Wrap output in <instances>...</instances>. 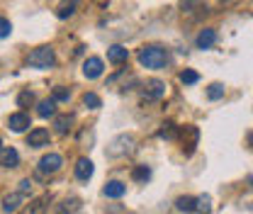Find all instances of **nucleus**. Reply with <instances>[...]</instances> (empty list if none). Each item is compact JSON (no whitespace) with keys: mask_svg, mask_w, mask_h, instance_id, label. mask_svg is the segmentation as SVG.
<instances>
[{"mask_svg":"<svg viewBox=\"0 0 253 214\" xmlns=\"http://www.w3.org/2000/svg\"><path fill=\"white\" fill-rule=\"evenodd\" d=\"M139 63L146 66V68H163V66L168 63V51H166L163 46H156V44L144 46V49L139 51Z\"/></svg>","mask_w":253,"mask_h":214,"instance_id":"nucleus-1","label":"nucleus"},{"mask_svg":"<svg viewBox=\"0 0 253 214\" xmlns=\"http://www.w3.org/2000/svg\"><path fill=\"white\" fill-rule=\"evenodd\" d=\"M27 63L32 68H51L56 63V54H54L51 46H39L27 56Z\"/></svg>","mask_w":253,"mask_h":214,"instance_id":"nucleus-2","label":"nucleus"},{"mask_svg":"<svg viewBox=\"0 0 253 214\" xmlns=\"http://www.w3.org/2000/svg\"><path fill=\"white\" fill-rule=\"evenodd\" d=\"M61 166H63V158L59 156V153H46V156H42L39 163H37V175H39V178L54 175Z\"/></svg>","mask_w":253,"mask_h":214,"instance_id":"nucleus-3","label":"nucleus"},{"mask_svg":"<svg viewBox=\"0 0 253 214\" xmlns=\"http://www.w3.org/2000/svg\"><path fill=\"white\" fill-rule=\"evenodd\" d=\"M180 136H183V151H185V156H192V151H195V146H197V139H200V131H197V127H192V124H188L183 131H180Z\"/></svg>","mask_w":253,"mask_h":214,"instance_id":"nucleus-4","label":"nucleus"},{"mask_svg":"<svg viewBox=\"0 0 253 214\" xmlns=\"http://www.w3.org/2000/svg\"><path fill=\"white\" fill-rule=\"evenodd\" d=\"M7 127H10L15 134H22V131H27V129L32 127L30 115H25V112H15V115H10V117H7Z\"/></svg>","mask_w":253,"mask_h":214,"instance_id":"nucleus-5","label":"nucleus"},{"mask_svg":"<svg viewBox=\"0 0 253 214\" xmlns=\"http://www.w3.org/2000/svg\"><path fill=\"white\" fill-rule=\"evenodd\" d=\"M163 95H166V83L163 81H158V78L146 81V86H144V100H161Z\"/></svg>","mask_w":253,"mask_h":214,"instance_id":"nucleus-6","label":"nucleus"},{"mask_svg":"<svg viewBox=\"0 0 253 214\" xmlns=\"http://www.w3.org/2000/svg\"><path fill=\"white\" fill-rule=\"evenodd\" d=\"M93 173H95V166H93V161L90 158H78L76 161V178L78 180H83V183H88L90 178H93Z\"/></svg>","mask_w":253,"mask_h":214,"instance_id":"nucleus-7","label":"nucleus"},{"mask_svg":"<svg viewBox=\"0 0 253 214\" xmlns=\"http://www.w3.org/2000/svg\"><path fill=\"white\" fill-rule=\"evenodd\" d=\"M46 144H49V129H44V127L32 129L30 136H27V146H32V149H39V146H46Z\"/></svg>","mask_w":253,"mask_h":214,"instance_id":"nucleus-8","label":"nucleus"},{"mask_svg":"<svg viewBox=\"0 0 253 214\" xmlns=\"http://www.w3.org/2000/svg\"><path fill=\"white\" fill-rule=\"evenodd\" d=\"M102 71H105V63H102V59H97V56H93V59H88V61L83 63V73H85V78H100L102 76Z\"/></svg>","mask_w":253,"mask_h":214,"instance_id":"nucleus-9","label":"nucleus"},{"mask_svg":"<svg viewBox=\"0 0 253 214\" xmlns=\"http://www.w3.org/2000/svg\"><path fill=\"white\" fill-rule=\"evenodd\" d=\"M131 146H134V139H131V136H120V139L112 141V146L107 149V153H110V156H122V153L131 151Z\"/></svg>","mask_w":253,"mask_h":214,"instance_id":"nucleus-10","label":"nucleus"},{"mask_svg":"<svg viewBox=\"0 0 253 214\" xmlns=\"http://www.w3.org/2000/svg\"><path fill=\"white\" fill-rule=\"evenodd\" d=\"M214 42H217V32L210 30V27H205V30L197 34V39H195L197 49H212V46H214Z\"/></svg>","mask_w":253,"mask_h":214,"instance_id":"nucleus-11","label":"nucleus"},{"mask_svg":"<svg viewBox=\"0 0 253 214\" xmlns=\"http://www.w3.org/2000/svg\"><path fill=\"white\" fill-rule=\"evenodd\" d=\"M17 163H20V153L15 151L12 146L0 149V166H5V168H17Z\"/></svg>","mask_w":253,"mask_h":214,"instance_id":"nucleus-12","label":"nucleus"},{"mask_svg":"<svg viewBox=\"0 0 253 214\" xmlns=\"http://www.w3.org/2000/svg\"><path fill=\"white\" fill-rule=\"evenodd\" d=\"M49 202H51V195H42V197L32 200V205L25 210V214H44L46 207H49Z\"/></svg>","mask_w":253,"mask_h":214,"instance_id":"nucleus-13","label":"nucleus"},{"mask_svg":"<svg viewBox=\"0 0 253 214\" xmlns=\"http://www.w3.org/2000/svg\"><path fill=\"white\" fill-rule=\"evenodd\" d=\"M22 200H25V195L22 192H12V195H7L5 200H2V210L7 214L17 212L20 210V205H22Z\"/></svg>","mask_w":253,"mask_h":214,"instance_id":"nucleus-14","label":"nucleus"},{"mask_svg":"<svg viewBox=\"0 0 253 214\" xmlns=\"http://www.w3.org/2000/svg\"><path fill=\"white\" fill-rule=\"evenodd\" d=\"M126 59H129V51H126L125 46L115 44V46H110V49H107V61L110 63H125Z\"/></svg>","mask_w":253,"mask_h":214,"instance_id":"nucleus-15","label":"nucleus"},{"mask_svg":"<svg viewBox=\"0 0 253 214\" xmlns=\"http://www.w3.org/2000/svg\"><path fill=\"white\" fill-rule=\"evenodd\" d=\"M105 197H112V200H120L122 195L126 192V187H125V183H120V180H110V183L105 185Z\"/></svg>","mask_w":253,"mask_h":214,"instance_id":"nucleus-16","label":"nucleus"},{"mask_svg":"<svg viewBox=\"0 0 253 214\" xmlns=\"http://www.w3.org/2000/svg\"><path fill=\"white\" fill-rule=\"evenodd\" d=\"M37 115L39 117H54L56 115V100L54 97H46L37 105Z\"/></svg>","mask_w":253,"mask_h":214,"instance_id":"nucleus-17","label":"nucleus"},{"mask_svg":"<svg viewBox=\"0 0 253 214\" xmlns=\"http://www.w3.org/2000/svg\"><path fill=\"white\" fill-rule=\"evenodd\" d=\"M192 212H197V214H210L212 212V200H210V195H200V197H195V207H192Z\"/></svg>","mask_w":253,"mask_h":214,"instance_id":"nucleus-18","label":"nucleus"},{"mask_svg":"<svg viewBox=\"0 0 253 214\" xmlns=\"http://www.w3.org/2000/svg\"><path fill=\"white\" fill-rule=\"evenodd\" d=\"M76 7H78V0H66L61 7L56 10V17H61V20H66V17H71L73 12H76Z\"/></svg>","mask_w":253,"mask_h":214,"instance_id":"nucleus-19","label":"nucleus"},{"mask_svg":"<svg viewBox=\"0 0 253 214\" xmlns=\"http://www.w3.org/2000/svg\"><path fill=\"white\" fill-rule=\"evenodd\" d=\"M131 178H134L136 183H146V180L151 178V168H149V166H136V168L131 171Z\"/></svg>","mask_w":253,"mask_h":214,"instance_id":"nucleus-20","label":"nucleus"},{"mask_svg":"<svg viewBox=\"0 0 253 214\" xmlns=\"http://www.w3.org/2000/svg\"><path fill=\"white\" fill-rule=\"evenodd\" d=\"M71 124H73V117H71V115H61V117L54 120V129H56L59 134H66V131L71 129Z\"/></svg>","mask_w":253,"mask_h":214,"instance_id":"nucleus-21","label":"nucleus"},{"mask_svg":"<svg viewBox=\"0 0 253 214\" xmlns=\"http://www.w3.org/2000/svg\"><path fill=\"white\" fill-rule=\"evenodd\" d=\"M81 207V200H76V197H71V200H63L61 205H59V214H73L76 210Z\"/></svg>","mask_w":253,"mask_h":214,"instance_id":"nucleus-22","label":"nucleus"},{"mask_svg":"<svg viewBox=\"0 0 253 214\" xmlns=\"http://www.w3.org/2000/svg\"><path fill=\"white\" fill-rule=\"evenodd\" d=\"M158 136H161V139H175V136H178V127H175L173 122H166L163 127H161Z\"/></svg>","mask_w":253,"mask_h":214,"instance_id":"nucleus-23","label":"nucleus"},{"mask_svg":"<svg viewBox=\"0 0 253 214\" xmlns=\"http://www.w3.org/2000/svg\"><path fill=\"white\" fill-rule=\"evenodd\" d=\"M175 207H178L180 212H192V207H195V197H188V195L178 197V200H175Z\"/></svg>","mask_w":253,"mask_h":214,"instance_id":"nucleus-24","label":"nucleus"},{"mask_svg":"<svg viewBox=\"0 0 253 214\" xmlns=\"http://www.w3.org/2000/svg\"><path fill=\"white\" fill-rule=\"evenodd\" d=\"M83 105L90 107V110H100V107H102V100H100L95 92H85V95H83Z\"/></svg>","mask_w":253,"mask_h":214,"instance_id":"nucleus-25","label":"nucleus"},{"mask_svg":"<svg viewBox=\"0 0 253 214\" xmlns=\"http://www.w3.org/2000/svg\"><path fill=\"white\" fill-rule=\"evenodd\" d=\"M224 92H226V88H224L221 83H212V86L207 88V97H210V100H221Z\"/></svg>","mask_w":253,"mask_h":214,"instance_id":"nucleus-26","label":"nucleus"},{"mask_svg":"<svg viewBox=\"0 0 253 214\" xmlns=\"http://www.w3.org/2000/svg\"><path fill=\"white\" fill-rule=\"evenodd\" d=\"M180 81H183L185 86H192V83H197V81H200V73H197V71H190V68H185V71L180 73Z\"/></svg>","mask_w":253,"mask_h":214,"instance_id":"nucleus-27","label":"nucleus"},{"mask_svg":"<svg viewBox=\"0 0 253 214\" xmlns=\"http://www.w3.org/2000/svg\"><path fill=\"white\" fill-rule=\"evenodd\" d=\"M17 105H20V107H30V105H34V92H30V90L20 92V95H17Z\"/></svg>","mask_w":253,"mask_h":214,"instance_id":"nucleus-28","label":"nucleus"},{"mask_svg":"<svg viewBox=\"0 0 253 214\" xmlns=\"http://www.w3.org/2000/svg\"><path fill=\"white\" fill-rule=\"evenodd\" d=\"M68 97H71L68 88H63V86L54 88V100H56V102H68Z\"/></svg>","mask_w":253,"mask_h":214,"instance_id":"nucleus-29","label":"nucleus"},{"mask_svg":"<svg viewBox=\"0 0 253 214\" xmlns=\"http://www.w3.org/2000/svg\"><path fill=\"white\" fill-rule=\"evenodd\" d=\"M10 32H12V25H10V20H5V17H0V39H5V37H10Z\"/></svg>","mask_w":253,"mask_h":214,"instance_id":"nucleus-30","label":"nucleus"},{"mask_svg":"<svg viewBox=\"0 0 253 214\" xmlns=\"http://www.w3.org/2000/svg\"><path fill=\"white\" fill-rule=\"evenodd\" d=\"M17 192H22V195H30V192H32V180H22Z\"/></svg>","mask_w":253,"mask_h":214,"instance_id":"nucleus-31","label":"nucleus"},{"mask_svg":"<svg viewBox=\"0 0 253 214\" xmlns=\"http://www.w3.org/2000/svg\"><path fill=\"white\" fill-rule=\"evenodd\" d=\"M202 0H180V5H183V10H192L195 5H200Z\"/></svg>","mask_w":253,"mask_h":214,"instance_id":"nucleus-32","label":"nucleus"},{"mask_svg":"<svg viewBox=\"0 0 253 214\" xmlns=\"http://www.w3.org/2000/svg\"><path fill=\"white\" fill-rule=\"evenodd\" d=\"M110 214H126V212L122 210V207H112V210H110Z\"/></svg>","mask_w":253,"mask_h":214,"instance_id":"nucleus-33","label":"nucleus"}]
</instances>
